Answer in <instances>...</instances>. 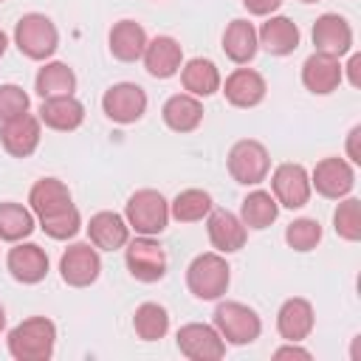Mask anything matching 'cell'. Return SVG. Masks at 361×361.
<instances>
[{"label": "cell", "instance_id": "6da1fadb", "mask_svg": "<svg viewBox=\"0 0 361 361\" xmlns=\"http://www.w3.org/2000/svg\"><path fill=\"white\" fill-rule=\"evenodd\" d=\"M6 344L17 361H48L56 344V324L45 316L23 319L17 327H11Z\"/></svg>", "mask_w": 361, "mask_h": 361}, {"label": "cell", "instance_id": "7a4b0ae2", "mask_svg": "<svg viewBox=\"0 0 361 361\" xmlns=\"http://www.w3.org/2000/svg\"><path fill=\"white\" fill-rule=\"evenodd\" d=\"M228 282H231V268L226 257L217 251L197 254L186 268V285L195 299L214 302L228 290Z\"/></svg>", "mask_w": 361, "mask_h": 361}, {"label": "cell", "instance_id": "3957f363", "mask_svg": "<svg viewBox=\"0 0 361 361\" xmlns=\"http://www.w3.org/2000/svg\"><path fill=\"white\" fill-rule=\"evenodd\" d=\"M14 45H17V51L23 56L42 62V59L54 56V51L59 48V31H56V25L45 14L31 11V14H23L17 20V25H14Z\"/></svg>", "mask_w": 361, "mask_h": 361}, {"label": "cell", "instance_id": "277c9868", "mask_svg": "<svg viewBox=\"0 0 361 361\" xmlns=\"http://www.w3.org/2000/svg\"><path fill=\"white\" fill-rule=\"evenodd\" d=\"M124 220L135 234L144 237H155L166 228L169 223V203L164 200L161 192L155 189H138L127 197L124 206Z\"/></svg>", "mask_w": 361, "mask_h": 361}, {"label": "cell", "instance_id": "5b68a950", "mask_svg": "<svg viewBox=\"0 0 361 361\" xmlns=\"http://www.w3.org/2000/svg\"><path fill=\"white\" fill-rule=\"evenodd\" d=\"M212 322H214L217 333L223 336V341L234 344V347H245V344L257 341L259 333H262L259 316L243 302H220L214 307Z\"/></svg>", "mask_w": 361, "mask_h": 361}, {"label": "cell", "instance_id": "8992f818", "mask_svg": "<svg viewBox=\"0 0 361 361\" xmlns=\"http://www.w3.org/2000/svg\"><path fill=\"white\" fill-rule=\"evenodd\" d=\"M228 175L243 183V186H257L268 178V169H271V158H268V149L254 141V138H243L237 141L231 149H228Z\"/></svg>", "mask_w": 361, "mask_h": 361}, {"label": "cell", "instance_id": "52a82bcc", "mask_svg": "<svg viewBox=\"0 0 361 361\" xmlns=\"http://www.w3.org/2000/svg\"><path fill=\"white\" fill-rule=\"evenodd\" d=\"M124 262L133 279L138 282H158L166 274V254L164 248L152 240L138 234L135 240H127L124 245Z\"/></svg>", "mask_w": 361, "mask_h": 361}, {"label": "cell", "instance_id": "ba28073f", "mask_svg": "<svg viewBox=\"0 0 361 361\" xmlns=\"http://www.w3.org/2000/svg\"><path fill=\"white\" fill-rule=\"evenodd\" d=\"M59 274L62 282L71 288H87L102 274V257L93 243H73L59 257Z\"/></svg>", "mask_w": 361, "mask_h": 361}, {"label": "cell", "instance_id": "9c48e42d", "mask_svg": "<svg viewBox=\"0 0 361 361\" xmlns=\"http://www.w3.org/2000/svg\"><path fill=\"white\" fill-rule=\"evenodd\" d=\"M178 350L189 361H220L226 355V341L217 333L214 324L203 322H189L178 330Z\"/></svg>", "mask_w": 361, "mask_h": 361}, {"label": "cell", "instance_id": "30bf717a", "mask_svg": "<svg viewBox=\"0 0 361 361\" xmlns=\"http://www.w3.org/2000/svg\"><path fill=\"white\" fill-rule=\"evenodd\" d=\"M102 110L116 124H135L147 113V93L135 82H118L104 90Z\"/></svg>", "mask_w": 361, "mask_h": 361}, {"label": "cell", "instance_id": "8fae6325", "mask_svg": "<svg viewBox=\"0 0 361 361\" xmlns=\"http://www.w3.org/2000/svg\"><path fill=\"white\" fill-rule=\"evenodd\" d=\"M310 175L302 164H279L271 175V195L285 209H302L310 200Z\"/></svg>", "mask_w": 361, "mask_h": 361}, {"label": "cell", "instance_id": "7c38bea8", "mask_svg": "<svg viewBox=\"0 0 361 361\" xmlns=\"http://www.w3.org/2000/svg\"><path fill=\"white\" fill-rule=\"evenodd\" d=\"M355 186V169L344 158H322L310 175V189H316L327 200H341Z\"/></svg>", "mask_w": 361, "mask_h": 361}, {"label": "cell", "instance_id": "4fadbf2b", "mask_svg": "<svg viewBox=\"0 0 361 361\" xmlns=\"http://www.w3.org/2000/svg\"><path fill=\"white\" fill-rule=\"evenodd\" d=\"M39 138H42V121L31 113H23L11 121H3V127H0V144L14 158L34 155V149L39 147Z\"/></svg>", "mask_w": 361, "mask_h": 361}, {"label": "cell", "instance_id": "5bb4252c", "mask_svg": "<svg viewBox=\"0 0 361 361\" xmlns=\"http://www.w3.org/2000/svg\"><path fill=\"white\" fill-rule=\"evenodd\" d=\"M313 45L319 54H330L341 59L344 54L353 51V28L341 14H322L313 23Z\"/></svg>", "mask_w": 361, "mask_h": 361}, {"label": "cell", "instance_id": "9a60e30c", "mask_svg": "<svg viewBox=\"0 0 361 361\" xmlns=\"http://www.w3.org/2000/svg\"><path fill=\"white\" fill-rule=\"evenodd\" d=\"M206 231H209V243L217 254H234L245 245V226L237 214H231L228 209H212L206 214Z\"/></svg>", "mask_w": 361, "mask_h": 361}, {"label": "cell", "instance_id": "2e32d148", "mask_svg": "<svg viewBox=\"0 0 361 361\" xmlns=\"http://www.w3.org/2000/svg\"><path fill=\"white\" fill-rule=\"evenodd\" d=\"M8 274L23 285H37L48 276V254L37 243H17L6 257Z\"/></svg>", "mask_w": 361, "mask_h": 361}, {"label": "cell", "instance_id": "e0dca14e", "mask_svg": "<svg viewBox=\"0 0 361 361\" xmlns=\"http://www.w3.org/2000/svg\"><path fill=\"white\" fill-rule=\"evenodd\" d=\"M341 79H344V68H341V62L336 59V56H330V54H310L307 59H305V65H302V85L310 90V93H316V96H327V93H333L338 85H341Z\"/></svg>", "mask_w": 361, "mask_h": 361}, {"label": "cell", "instance_id": "ac0fdd59", "mask_svg": "<svg viewBox=\"0 0 361 361\" xmlns=\"http://www.w3.org/2000/svg\"><path fill=\"white\" fill-rule=\"evenodd\" d=\"M220 87H223L226 102H228L231 107H243V110L257 107V104L265 99V90H268L262 73H257V71H251V68H237V71H231V73L226 76V85H220Z\"/></svg>", "mask_w": 361, "mask_h": 361}, {"label": "cell", "instance_id": "d6986e66", "mask_svg": "<svg viewBox=\"0 0 361 361\" xmlns=\"http://www.w3.org/2000/svg\"><path fill=\"white\" fill-rule=\"evenodd\" d=\"M144 68L149 76L155 79H169L180 71L183 65V51H180V42L172 39V37H155L147 42L144 48Z\"/></svg>", "mask_w": 361, "mask_h": 361}, {"label": "cell", "instance_id": "ffe728a7", "mask_svg": "<svg viewBox=\"0 0 361 361\" xmlns=\"http://www.w3.org/2000/svg\"><path fill=\"white\" fill-rule=\"evenodd\" d=\"M313 305L302 296H293V299H285L279 313H276V330L285 341H305L313 330Z\"/></svg>", "mask_w": 361, "mask_h": 361}, {"label": "cell", "instance_id": "44dd1931", "mask_svg": "<svg viewBox=\"0 0 361 361\" xmlns=\"http://www.w3.org/2000/svg\"><path fill=\"white\" fill-rule=\"evenodd\" d=\"M37 118L51 130L71 133L85 121V104L76 96H51V99H42Z\"/></svg>", "mask_w": 361, "mask_h": 361}, {"label": "cell", "instance_id": "7402d4cb", "mask_svg": "<svg viewBox=\"0 0 361 361\" xmlns=\"http://www.w3.org/2000/svg\"><path fill=\"white\" fill-rule=\"evenodd\" d=\"M87 237L102 251L124 248L130 240V226L118 212H96L87 223Z\"/></svg>", "mask_w": 361, "mask_h": 361}, {"label": "cell", "instance_id": "603a6c76", "mask_svg": "<svg viewBox=\"0 0 361 361\" xmlns=\"http://www.w3.org/2000/svg\"><path fill=\"white\" fill-rule=\"evenodd\" d=\"M259 45L274 56H288L299 48V25L290 17H268L257 31Z\"/></svg>", "mask_w": 361, "mask_h": 361}, {"label": "cell", "instance_id": "cb8c5ba5", "mask_svg": "<svg viewBox=\"0 0 361 361\" xmlns=\"http://www.w3.org/2000/svg\"><path fill=\"white\" fill-rule=\"evenodd\" d=\"M161 116H164V124L169 130H175V133H192L203 121V104L192 93H175V96H169L164 102Z\"/></svg>", "mask_w": 361, "mask_h": 361}, {"label": "cell", "instance_id": "d4e9b609", "mask_svg": "<svg viewBox=\"0 0 361 361\" xmlns=\"http://www.w3.org/2000/svg\"><path fill=\"white\" fill-rule=\"evenodd\" d=\"M180 85H183L186 93H192L197 99H206V96H214L223 82H220V71L212 59L195 56L186 65H180Z\"/></svg>", "mask_w": 361, "mask_h": 361}, {"label": "cell", "instance_id": "484cf974", "mask_svg": "<svg viewBox=\"0 0 361 361\" xmlns=\"http://www.w3.org/2000/svg\"><path fill=\"white\" fill-rule=\"evenodd\" d=\"M147 31L135 23V20H118L110 28V54L118 62H135L144 56L147 48Z\"/></svg>", "mask_w": 361, "mask_h": 361}, {"label": "cell", "instance_id": "4316f807", "mask_svg": "<svg viewBox=\"0 0 361 361\" xmlns=\"http://www.w3.org/2000/svg\"><path fill=\"white\" fill-rule=\"evenodd\" d=\"M28 206L37 217H48L71 206V189L59 178H39L28 192Z\"/></svg>", "mask_w": 361, "mask_h": 361}, {"label": "cell", "instance_id": "83f0119b", "mask_svg": "<svg viewBox=\"0 0 361 361\" xmlns=\"http://www.w3.org/2000/svg\"><path fill=\"white\" fill-rule=\"evenodd\" d=\"M259 39H257V28L248 20H231L223 31V51L231 62L245 65L257 56Z\"/></svg>", "mask_w": 361, "mask_h": 361}, {"label": "cell", "instance_id": "f1b7e54d", "mask_svg": "<svg viewBox=\"0 0 361 361\" xmlns=\"http://www.w3.org/2000/svg\"><path fill=\"white\" fill-rule=\"evenodd\" d=\"M279 217V203L271 192L265 189H254L243 197L240 203V220L245 228H254V231H262L268 228L274 220Z\"/></svg>", "mask_w": 361, "mask_h": 361}, {"label": "cell", "instance_id": "f546056e", "mask_svg": "<svg viewBox=\"0 0 361 361\" xmlns=\"http://www.w3.org/2000/svg\"><path fill=\"white\" fill-rule=\"evenodd\" d=\"M34 90H37L39 99L73 96V90H76V73H73L65 62H45V65L37 71Z\"/></svg>", "mask_w": 361, "mask_h": 361}, {"label": "cell", "instance_id": "4dcf8cb0", "mask_svg": "<svg viewBox=\"0 0 361 361\" xmlns=\"http://www.w3.org/2000/svg\"><path fill=\"white\" fill-rule=\"evenodd\" d=\"M133 330L141 341H158L169 330V313L158 302H144L133 313Z\"/></svg>", "mask_w": 361, "mask_h": 361}, {"label": "cell", "instance_id": "1f68e13d", "mask_svg": "<svg viewBox=\"0 0 361 361\" xmlns=\"http://www.w3.org/2000/svg\"><path fill=\"white\" fill-rule=\"evenodd\" d=\"M37 228L34 212L20 206V203H0V240L6 243H20L25 237H31V231Z\"/></svg>", "mask_w": 361, "mask_h": 361}, {"label": "cell", "instance_id": "d6a6232c", "mask_svg": "<svg viewBox=\"0 0 361 361\" xmlns=\"http://www.w3.org/2000/svg\"><path fill=\"white\" fill-rule=\"evenodd\" d=\"M212 195L203 189H183L175 195V200L169 203V217H175L178 223H197L212 212Z\"/></svg>", "mask_w": 361, "mask_h": 361}, {"label": "cell", "instance_id": "836d02e7", "mask_svg": "<svg viewBox=\"0 0 361 361\" xmlns=\"http://www.w3.org/2000/svg\"><path fill=\"white\" fill-rule=\"evenodd\" d=\"M333 228L341 240L358 243L361 240V200L355 197H341V203L333 212Z\"/></svg>", "mask_w": 361, "mask_h": 361}, {"label": "cell", "instance_id": "e575fe53", "mask_svg": "<svg viewBox=\"0 0 361 361\" xmlns=\"http://www.w3.org/2000/svg\"><path fill=\"white\" fill-rule=\"evenodd\" d=\"M39 228H42L51 240H71V237H76L79 228H82V214H79V209L71 203V206H65V209L56 212V214L39 217Z\"/></svg>", "mask_w": 361, "mask_h": 361}, {"label": "cell", "instance_id": "d590c367", "mask_svg": "<svg viewBox=\"0 0 361 361\" xmlns=\"http://www.w3.org/2000/svg\"><path fill=\"white\" fill-rule=\"evenodd\" d=\"M285 243L293 248V251H313L319 243H322V226L319 220L313 217H299L293 223H288L285 228Z\"/></svg>", "mask_w": 361, "mask_h": 361}, {"label": "cell", "instance_id": "8d00e7d4", "mask_svg": "<svg viewBox=\"0 0 361 361\" xmlns=\"http://www.w3.org/2000/svg\"><path fill=\"white\" fill-rule=\"evenodd\" d=\"M28 93L20 85H0V121H11L23 113H28Z\"/></svg>", "mask_w": 361, "mask_h": 361}, {"label": "cell", "instance_id": "74e56055", "mask_svg": "<svg viewBox=\"0 0 361 361\" xmlns=\"http://www.w3.org/2000/svg\"><path fill=\"white\" fill-rule=\"evenodd\" d=\"M274 358H276V361H282V358H302V361H310L313 355H310V350L299 347V341H288L285 347L274 350Z\"/></svg>", "mask_w": 361, "mask_h": 361}, {"label": "cell", "instance_id": "f35d334b", "mask_svg": "<svg viewBox=\"0 0 361 361\" xmlns=\"http://www.w3.org/2000/svg\"><path fill=\"white\" fill-rule=\"evenodd\" d=\"M243 6L248 8V14L268 17V14H274V11L282 6V0H243Z\"/></svg>", "mask_w": 361, "mask_h": 361}, {"label": "cell", "instance_id": "ab89813d", "mask_svg": "<svg viewBox=\"0 0 361 361\" xmlns=\"http://www.w3.org/2000/svg\"><path fill=\"white\" fill-rule=\"evenodd\" d=\"M358 141H361V124H355L350 130V135H347V158L353 164H361V147H358Z\"/></svg>", "mask_w": 361, "mask_h": 361}, {"label": "cell", "instance_id": "60d3db41", "mask_svg": "<svg viewBox=\"0 0 361 361\" xmlns=\"http://www.w3.org/2000/svg\"><path fill=\"white\" fill-rule=\"evenodd\" d=\"M347 76L353 87H361V54H353L347 62Z\"/></svg>", "mask_w": 361, "mask_h": 361}, {"label": "cell", "instance_id": "b9f144b4", "mask_svg": "<svg viewBox=\"0 0 361 361\" xmlns=\"http://www.w3.org/2000/svg\"><path fill=\"white\" fill-rule=\"evenodd\" d=\"M6 48H8V37L3 34V28H0V56L6 54Z\"/></svg>", "mask_w": 361, "mask_h": 361}, {"label": "cell", "instance_id": "7bdbcfd3", "mask_svg": "<svg viewBox=\"0 0 361 361\" xmlns=\"http://www.w3.org/2000/svg\"><path fill=\"white\" fill-rule=\"evenodd\" d=\"M3 327H6V310H3V305H0V333H3Z\"/></svg>", "mask_w": 361, "mask_h": 361}, {"label": "cell", "instance_id": "ee69618b", "mask_svg": "<svg viewBox=\"0 0 361 361\" xmlns=\"http://www.w3.org/2000/svg\"><path fill=\"white\" fill-rule=\"evenodd\" d=\"M302 3H319V0H302Z\"/></svg>", "mask_w": 361, "mask_h": 361}, {"label": "cell", "instance_id": "f6af8a7d", "mask_svg": "<svg viewBox=\"0 0 361 361\" xmlns=\"http://www.w3.org/2000/svg\"><path fill=\"white\" fill-rule=\"evenodd\" d=\"M0 3H3V0H0Z\"/></svg>", "mask_w": 361, "mask_h": 361}]
</instances>
